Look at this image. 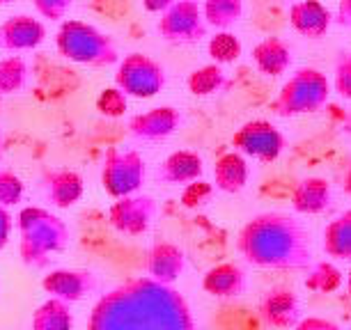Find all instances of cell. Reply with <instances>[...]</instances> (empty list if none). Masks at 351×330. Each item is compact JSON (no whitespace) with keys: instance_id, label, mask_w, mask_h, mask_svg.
Listing matches in <instances>:
<instances>
[{"instance_id":"1","label":"cell","mask_w":351,"mask_h":330,"mask_svg":"<svg viewBox=\"0 0 351 330\" xmlns=\"http://www.w3.org/2000/svg\"><path fill=\"white\" fill-rule=\"evenodd\" d=\"M88 330H197V323L180 292L145 275L106 292L92 307Z\"/></svg>"},{"instance_id":"2","label":"cell","mask_w":351,"mask_h":330,"mask_svg":"<svg viewBox=\"0 0 351 330\" xmlns=\"http://www.w3.org/2000/svg\"><path fill=\"white\" fill-rule=\"evenodd\" d=\"M237 250L248 264L260 268L299 270L315 264L308 229L294 216L280 211L250 218L239 232Z\"/></svg>"},{"instance_id":"3","label":"cell","mask_w":351,"mask_h":330,"mask_svg":"<svg viewBox=\"0 0 351 330\" xmlns=\"http://www.w3.org/2000/svg\"><path fill=\"white\" fill-rule=\"evenodd\" d=\"M16 227L19 257L30 268H44L53 259V255L64 253L71 241V229L67 223L44 207L21 209Z\"/></svg>"},{"instance_id":"4","label":"cell","mask_w":351,"mask_h":330,"mask_svg":"<svg viewBox=\"0 0 351 330\" xmlns=\"http://www.w3.org/2000/svg\"><path fill=\"white\" fill-rule=\"evenodd\" d=\"M56 49L62 58L88 67H110L120 64V51L108 32L81 18H67L56 32Z\"/></svg>"},{"instance_id":"5","label":"cell","mask_w":351,"mask_h":330,"mask_svg":"<svg viewBox=\"0 0 351 330\" xmlns=\"http://www.w3.org/2000/svg\"><path fill=\"white\" fill-rule=\"evenodd\" d=\"M330 99V83L324 71L315 67H303L289 76L278 97L271 103V110L278 117H299L319 113Z\"/></svg>"},{"instance_id":"6","label":"cell","mask_w":351,"mask_h":330,"mask_svg":"<svg viewBox=\"0 0 351 330\" xmlns=\"http://www.w3.org/2000/svg\"><path fill=\"white\" fill-rule=\"evenodd\" d=\"M147 177V163L136 149L110 147L101 165V186L112 200L136 195Z\"/></svg>"},{"instance_id":"7","label":"cell","mask_w":351,"mask_h":330,"mask_svg":"<svg viewBox=\"0 0 351 330\" xmlns=\"http://www.w3.org/2000/svg\"><path fill=\"white\" fill-rule=\"evenodd\" d=\"M115 85L127 97L152 99L165 88V69L145 53H129L117 64Z\"/></svg>"},{"instance_id":"8","label":"cell","mask_w":351,"mask_h":330,"mask_svg":"<svg viewBox=\"0 0 351 330\" xmlns=\"http://www.w3.org/2000/svg\"><path fill=\"white\" fill-rule=\"evenodd\" d=\"M156 30L170 44H195L207 37L209 23L195 0H177L161 14Z\"/></svg>"},{"instance_id":"9","label":"cell","mask_w":351,"mask_h":330,"mask_svg":"<svg viewBox=\"0 0 351 330\" xmlns=\"http://www.w3.org/2000/svg\"><path fill=\"white\" fill-rule=\"evenodd\" d=\"M285 136L267 120H250L232 136V147L260 163H274L285 151Z\"/></svg>"},{"instance_id":"10","label":"cell","mask_w":351,"mask_h":330,"mask_svg":"<svg viewBox=\"0 0 351 330\" xmlns=\"http://www.w3.org/2000/svg\"><path fill=\"white\" fill-rule=\"evenodd\" d=\"M158 211V204L152 195L136 193L122 200H115L108 209V223L115 232L124 236H143L152 227Z\"/></svg>"},{"instance_id":"11","label":"cell","mask_w":351,"mask_h":330,"mask_svg":"<svg viewBox=\"0 0 351 330\" xmlns=\"http://www.w3.org/2000/svg\"><path fill=\"white\" fill-rule=\"evenodd\" d=\"M42 289L53 299H60L67 303H78L85 296L95 294L99 289V278L92 270L83 268H58L44 275Z\"/></svg>"},{"instance_id":"12","label":"cell","mask_w":351,"mask_h":330,"mask_svg":"<svg viewBox=\"0 0 351 330\" xmlns=\"http://www.w3.org/2000/svg\"><path fill=\"white\" fill-rule=\"evenodd\" d=\"M182 124V113L175 105H156L149 108L147 113H138L129 120V131L131 136L138 140H163L175 134Z\"/></svg>"},{"instance_id":"13","label":"cell","mask_w":351,"mask_h":330,"mask_svg":"<svg viewBox=\"0 0 351 330\" xmlns=\"http://www.w3.org/2000/svg\"><path fill=\"white\" fill-rule=\"evenodd\" d=\"M260 316L274 328H296L303 319L299 296L287 287L271 289L260 303Z\"/></svg>"},{"instance_id":"14","label":"cell","mask_w":351,"mask_h":330,"mask_svg":"<svg viewBox=\"0 0 351 330\" xmlns=\"http://www.w3.org/2000/svg\"><path fill=\"white\" fill-rule=\"evenodd\" d=\"M333 21L335 16L322 0H296L289 8V25L306 39H322Z\"/></svg>"},{"instance_id":"15","label":"cell","mask_w":351,"mask_h":330,"mask_svg":"<svg viewBox=\"0 0 351 330\" xmlns=\"http://www.w3.org/2000/svg\"><path fill=\"white\" fill-rule=\"evenodd\" d=\"M0 39L8 51H32L46 39V25L32 14H14L0 25Z\"/></svg>"},{"instance_id":"16","label":"cell","mask_w":351,"mask_h":330,"mask_svg":"<svg viewBox=\"0 0 351 330\" xmlns=\"http://www.w3.org/2000/svg\"><path fill=\"white\" fill-rule=\"evenodd\" d=\"M145 268H147V278L170 287L186 270V253L180 246H175V243L161 241L149 250Z\"/></svg>"},{"instance_id":"17","label":"cell","mask_w":351,"mask_h":330,"mask_svg":"<svg viewBox=\"0 0 351 330\" xmlns=\"http://www.w3.org/2000/svg\"><path fill=\"white\" fill-rule=\"evenodd\" d=\"M204 161L197 151L180 149L172 151L165 161L158 165L156 179L165 183V186H189L197 179H202Z\"/></svg>"},{"instance_id":"18","label":"cell","mask_w":351,"mask_h":330,"mask_svg":"<svg viewBox=\"0 0 351 330\" xmlns=\"http://www.w3.org/2000/svg\"><path fill=\"white\" fill-rule=\"evenodd\" d=\"M46 200L56 209H69L83 197V177L69 168H56L44 175Z\"/></svg>"},{"instance_id":"19","label":"cell","mask_w":351,"mask_h":330,"mask_svg":"<svg viewBox=\"0 0 351 330\" xmlns=\"http://www.w3.org/2000/svg\"><path fill=\"white\" fill-rule=\"evenodd\" d=\"M333 200V188L324 177H306L291 190V207L296 214L317 216L326 211Z\"/></svg>"},{"instance_id":"20","label":"cell","mask_w":351,"mask_h":330,"mask_svg":"<svg viewBox=\"0 0 351 330\" xmlns=\"http://www.w3.org/2000/svg\"><path fill=\"white\" fill-rule=\"evenodd\" d=\"M291 46L282 37H264L253 49V62L260 74L269 78H278L287 74L291 67Z\"/></svg>"},{"instance_id":"21","label":"cell","mask_w":351,"mask_h":330,"mask_svg":"<svg viewBox=\"0 0 351 330\" xmlns=\"http://www.w3.org/2000/svg\"><path fill=\"white\" fill-rule=\"evenodd\" d=\"M202 289L214 299H237L246 292V273L237 264H218L204 273Z\"/></svg>"},{"instance_id":"22","label":"cell","mask_w":351,"mask_h":330,"mask_svg":"<svg viewBox=\"0 0 351 330\" xmlns=\"http://www.w3.org/2000/svg\"><path fill=\"white\" fill-rule=\"evenodd\" d=\"M250 177L246 156L239 151H225L223 156H218V161L214 165V183L218 190L230 195H237L246 188Z\"/></svg>"},{"instance_id":"23","label":"cell","mask_w":351,"mask_h":330,"mask_svg":"<svg viewBox=\"0 0 351 330\" xmlns=\"http://www.w3.org/2000/svg\"><path fill=\"white\" fill-rule=\"evenodd\" d=\"M30 330H74V312L71 303L51 299L44 301L30 319Z\"/></svg>"},{"instance_id":"24","label":"cell","mask_w":351,"mask_h":330,"mask_svg":"<svg viewBox=\"0 0 351 330\" xmlns=\"http://www.w3.org/2000/svg\"><path fill=\"white\" fill-rule=\"evenodd\" d=\"M324 253L333 259L351 262V209L330 220L324 229Z\"/></svg>"},{"instance_id":"25","label":"cell","mask_w":351,"mask_h":330,"mask_svg":"<svg viewBox=\"0 0 351 330\" xmlns=\"http://www.w3.org/2000/svg\"><path fill=\"white\" fill-rule=\"evenodd\" d=\"M186 88L193 97H211L228 88V76H225L221 64L211 62L191 71L186 78Z\"/></svg>"},{"instance_id":"26","label":"cell","mask_w":351,"mask_h":330,"mask_svg":"<svg viewBox=\"0 0 351 330\" xmlns=\"http://www.w3.org/2000/svg\"><path fill=\"white\" fill-rule=\"evenodd\" d=\"M202 14L209 28L228 30L243 16V0H204Z\"/></svg>"},{"instance_id":"27","label":"cell","mask_w":351,"mask_h":330,"mask_svg":"<svg viewBox=\"0 0 351 330\" xmlns=\"http://www.w3.org/2000/svg\"><path fill=\"white\" fill-rule=\"evenodd\" d=\"M28 83V64L23 58L8 55L0 60V94H16Z\"/></svg>"},{"instance_id":"28","label":"cell","mask_w":351,"mask_h":330,"mask_svg":"<svg viewBox=\"0 0 351 330\" xmlns=\"http://www.w3.org/2000/svg\"><path fill=\"white\" fill-rule=\"evenodd\" d=\"M207 51H209L211 60L223 67V64H234L239 60L241 53H243V46H241V39L237 37L234 32L221 30L209 39Z\"/></svg>"},{"instance_id":"29","label":"cell","mask_w":351,"mask_h":330,"mask_svg":"<svg viewBox=\"0 0 351 330\" xmlns=\"http://www.w3.org/2000/svg\"><path fill=\"white\" fill-rule=\"evenodd\" d=\"M342 280H344L342 273L330 262H315L308 268L306 287L317 294H330L342 287Z\"/></svg>"},{"instance_id":"30","label":"cell","mask_w":351,"mask_h":330,"mask_svg":"<svg viewBox=\"0 0 351 330\" xmlns=\"http://www.w3.org/2000/svg\"><path fill=\"white\" fill-rule=\"evenodd\" d=\"M95 105L104 117H112L115 120V117H122L129 110V97L117 85H112V88H104L99 92Z\"/></svg>"},{"instance_id":"31","label":"cell","mask_w":351,"mask_h":330,"mask_svg":"<svg viewBox=\"0 0 351 330\" xmlns=\"http://www.w3.org/2000/svg\"><path fill=\"white\" fill-rule=\"evenodd\" d=\"M23 179L12 170H0V207L10 209L23 200Z\"/></svg>"},{"instance_id":"32","label":"cell","mask_w":351,"mask_h":330,"mask_svg":"<svg viewBox=\"0 0 351 330\" xmlns=\"http://www.w3.org/2000/svg\"><path fill=\"white\" fill-rule=\"evenodd\" d=\"M333 88L342 99L351 101V51H340L335 58Z\"/></svg>"},{"instance_id":"33","label":"cell","mask_w":351,"mask_h":330,"mask_svg":"<svg viewBox=\"0 0 351 330\" xmlns=\"http://www.w3.org/2000/svg\"><path fill=\"white\" fill-rule=\"evenodd\" d=\"M211 195H214V186L202 179H197L193 183H189L182 193V204L186 209H200L204 204H209Z\"/></svg>"},{"instance_id":"34","label":"cell","mask_w":351,"mask_h":330,"mask_svg":"<svg viewBox=\"0 0 351 330\" xmlns=\"http://www.w3.org/2000/svg\"><path fill=\"white\" fill-rule=\"evenodd\" d=\"M74 5L76 0H32V8L46 21H62Z\"/></svg>"},{"instance_id":"35","label":"cell","mask_w":351,"mask_h":330,"mask_svg":"<svg viewBox=\"0 0 351 330\" xmlns=\"http://www.w3.org/2000/svg\"><path fill=\"white\" fill-rule=\"evenodd\" d=\"M294 330H342L335 321L324 319V316H306Z\"/></svg>"},{"instance_id":"36","label":"cell","mask_w":351,"mask_h":330,"mask_svg":"<svg viewBox=\"0 0 351 330\" xmlns=\"http://www.w3.org/2000/svg\"><path fill=\"white\" fill-rule=\"evenodd\" d=\"M12 227H14V220H12V214L5 207H0V250L10 243L12 236Z\"/></svg>"},{"instance_id":"37","label":"cell","mask_w":351,"mask_h":330,"mask_svg":"<svg viewBox=\"0 0 351 330\" xmlns=\"http://www.w3.org/2000/svg\"><path fill=\"white\" fill-rule=\"evenodd\" d=\"M335 23L351 32V0H340L335 10Z\"/></svg>"},{"instance_id":"38","label":"cell","mask_w":351,"mask_h":330,"mask_svg":"<svg viewBox=\"0 0 351 330\" xmlns=\"http://www.w3.org/2000/svg\"><path fill=\"white\" fill-rule=\"evenodd\" d=\"M143 8L149 12V14H163L165 10H170L177 0H141Z\"/></svg>"},{"instance_id":"39","label":"cell","mask_w":351,"mask_h":330,"mask_svg":"<svg viewBox=\"0 0 351 330\" xmlns=\"http://www.w3.org/2000/svg\"><path fill=\"white\" fill-rule=\"evenodd\" d=\"M344 193L351 197V163H349V170H347V177H344Z\"/></svg>"},{"instance_id":"40","label":"cell","mask_w":351,"mask_h":330,"mask_svg":"<svg viewBox=\"0 0 351 330\" xmlns=\"http://www.w3.org/2000/svg\"><path fill=\"white\" fill-rule=\"evenodd\" d=\"M344 131H347V134H351V113H349L347 120H344Z\"/></svg>"},{"instance_id":"41","label":"cell","mask_w":351,"mask_h":330,"mask_svg":"<svg viewBox=\"0 0 351 330\" xmlns=\"http://www.w3.org/2000/svg\"><path fill=\"white\" fill-rule=\"evenodd\" d=\"M12 3H16V0H0V8H5V5H12Z\"/></svg>"},{"instance_id":"42","label":"cell","mask_w":351,"mask_h":330,"mask_svg":"<svg viewBox=\"0 0 351 330\" xmlns=\"http://www.w3.org/2000/svg\"><path fill=\"white\" fill-rule=\"evenodd\" d=\"M347 292H349V296H351V270H349V278H347Z\"/></svg>"},{"instance_id":"43","label":"cell","mask_w":351,"mask_h":330,"mask_svg":"<svg viewBox=\"0 0 351 330\" xmlns=\"http://www.w3.org/2000/svg\"><path fill=\"white\" fill-rule=\"evenodd\" d=\"M0 46H3V39H0Z\"/></svg>"}]
</instances>
